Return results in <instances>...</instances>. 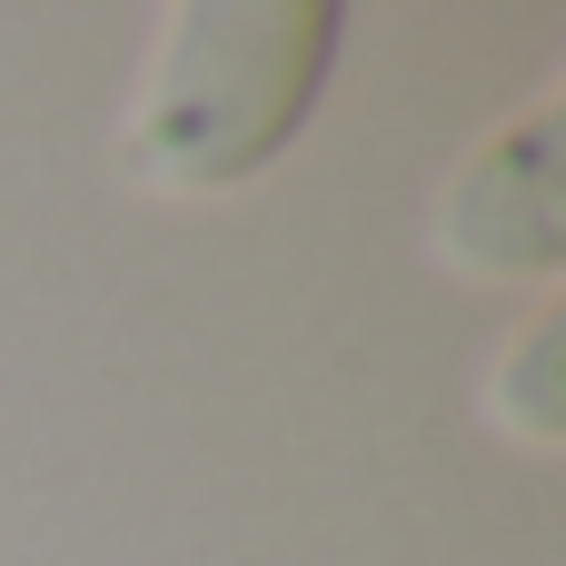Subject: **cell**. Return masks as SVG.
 I'll return each mask as SVG.
<instances>
[{"mask_svg":"<svg viewBox=\"0 0 566 566\" xmlns=\"http://www.w3.org/2000/svg\"><path fill=\"white\" fill-rule=\"evenodd\" d=\"M328 0H189L169 10L149 99H139V169L169 189H239L259 179L318 109L338 70Z\"/></svg>","mask_w":566,"mask_h":566,"instance_id":"obj_1","label":"cell"},{"mask_svg":"<svg viewBox=\"0 0 566 566\" xmlns=\"http://www.w3.org/2000/svg\"><path fill=\"white\" fill-rule=\"evenodd\" d=\"M557 139H566V109L537 99L527 119H507L448 189L438 209V239L458 269L478 279H517V289H547L566 269V179H557Z\"/></svg>","mask_w":566,"mask_h":566,"instance_id":"obj_2","label":"cell"},{"mask_svg":"<svg viewBox=\"0 0 566 566\" xmlns=\"http://www.w3.org/2000/svg\"><path fill=\"white\" fill-rule=\"evenodd\" d=\"M557 358H566V318H557V308H537L527 338H517V358L497 368V398H488L527 448H557V428H566V418H557Z\"/></svg>","mask_w":566,"mask_h":566,"instance_id":"obj_3","label":"cell"}]
</instances>
